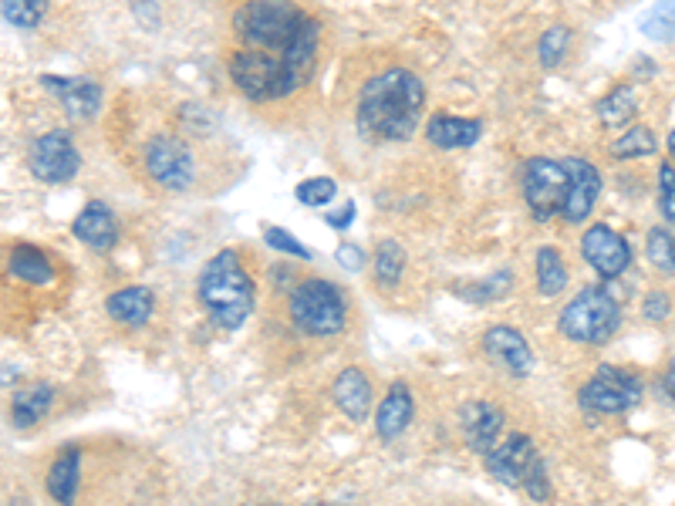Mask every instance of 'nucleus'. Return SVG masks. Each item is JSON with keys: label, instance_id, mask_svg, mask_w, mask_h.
Here are the masks:
<instances>
[{"label": "nucleus", "instance_id": "f257e3e1", "mask_svg": "<svg viewBox=\"0 0 675 506\" xmlns=\"http://www.w3.org/2000/svg\"><path fill=\"white\" fill-rule=\"evenodd\" d=\"M422 102H426L422 81L405 68H389L362 89V99H359L362 129L385 142L409 139L419 129Z\"/></svg>", "mask_w": 675, "mask_h": 506}, {"label": "nucleus", "instance_id": "f03ea898", "mask_svg": "<svg viewBox=\"0 0 675 506\" xmlns=\"http://www.w3.org/2000/svg\"><path fill=\"white\" fill-rule=\"evenodd\" d=\"M200 307L223 331H236L253 311V281L243 271L236 250H220L197 281Z\"/></svg>", "mask_w": 675, "mask_h": 506}, {"label": "nucleus", "instance_id": "7ed1b4c3", "mask_svg": "<svg viewBox=\"0 0 675 506\" xmlns=\"http://www.w3.org/2000/svg\"><path fill=\"white\" fill-rule=\"evenodd\" d=\"M288 311H291L294 327L308 337H334L345 331V321H349L345 294L321 277L301 281L291 291Z\"/></svg>", "mask_w": 675, "mask_h": 506}, {"label": "nucleus", "instance_id": "20e7f679", "mask_svg": "<svg viewBox=\"0 0 675 506\" xmlns=\"http://www.w3.org/2000/svg\"><path fill=\"white\" fill-rule=\"evenodd\" d=\"M622 311L605 287H584L561 311V334L577 345H605L618 331Z\"/></svg>", "mask_w": 675, "mask_h": 506}, {"label": "nucleus", "instance_id": "39448f33", "mask_svg": "<svg viewBox=\"0 0 675 506\" xmlns=\"http://www.w3.org/2000/svg\"><path fill=\"white\" fill-rule=\"evenodd\" d=\"M304 14L291 0H250L236 11V34L258 51H284L298 34Z\"/></svg>", "mask_w": 675, "mask_h": 506}, {"label": "nucleus", "instance_id": "423d86ee", "mask_svg": "<svg viewBox=\"0 0 675 506\" xmlns=\"http://www.w3.org/2000/svg\"><path fill=\"white\" fill-rule=\"evenodd\" d=\"M230 78H233V84L250 102L284 99V95H291L298 84H301L298 74L284 61H278V58H271V54H264L258 48L236 51L230 58Z\"/></svg>", "mask_w": 675, "mask_h": 506}, {"label": "nucleus", "instance_id": "0eeeda50", "mask_svg": "<svg viewBox=\"0 0 675 506\" xmlns=\"http://www.w3.org/2000/svg\"><path fill=\"white\" fill-rule=\"evenodd\" d=\"M642 402V382L622 368H598L595 378L577 392V405L591 415H618Z\"/></svg>", "mask_w": 675, "mask_h": 506}, {"label": "nucleus", "instance_id": "6e6552de", "mask_svg": "<svg viewBox=\"0 0 675 506\" xmlns=\"http://www.w3.org/2000/svg\"><path fill=\"white\" fill-rule=\"evenodd\" d=\"M567 169L564 162L554 159H531L524 165V200L531 206V213L537 220H547L554 213H561L564 200H567Z\"/></svg>", "mask_w": 675, "mask_h": 506}, {"label": "nucleus", "instance_id": "1a4fd4ad", "mask_svg": "<svg viewBox=\"0 0 675 506\" xmlns=\"http://www.w3.org/2000/svg\"><path fill=\"white\" fill-rule=\"evenodd\" d=\"M145 173L162 190H187L193 183V155L180 139H152L145 145Z\"/></svg>", "mask_w": 675, "mask_h": 506}, {"label": "nucleus", "instance_id": "9d476101", "mask_svg": "<svg viewBox=\"0 0 675 506\" xmlns=\"http://www.w3.org/2000/svg\"><path fill=\"white\" fill-rule=\"evenodd\" d=\"M28 165H31V173H34L41 183H68V180H74L81 159H78V149H74V142H71V135L54 129V132H44V135L31 145Z\"/></svg>", "mask_w": 675, "mask_h": 506}, {"label": "nucleus", "instance_id": "9b49d317", "mask_svg": "<svg viewBox=\"0 0 675 506\" xmlns=\"http://www.w3.org/2000/svg\"><path fill=\"white\" fill-rule=\"evenodd\" d=\"M581 253H584V261L595 267L605 281H615L628 271L632 264V250L625 243L622 233H615L612 226L605 223H595V226H587L584 236H581Z\"/></svg>", "mask_w": 675, "mask_h": 506}, {"label": "nucleus", "instance_id": "f8f14e48", "mask_svg": "<svg viewBox=\"0 0 675 506\" xmlns=\"http://www.w3.org/2000/svg\"><path fill=\"white\" fill-rule=\"evenodd\" d=\"M544 459L537 456L534 443L527 436H506L490 456H486V469L506 483V486H524L531 479V473L541 466Z\"/></svg>", "mask_w": 675, "mask_h": 506}, {"label": "nucleus", "instance_id": "ddd939ff", "mask_svg": "<svg viewBox=\"0 0 675 506\" xmlns=\"http://www.w3.org/2000/svg\"><path fill=\"white\" fill-rule=\"evenodd\" d=\"M564 169H567L571 186H567V200L561 206V216L567 223H584L591 216V210H595V203H598L602 176L587 159H564Z\"/></svg>", "mask_w": 675, "mask_h": 506}, {"label": "nucleus", "instance_id": "4468645a", "mask_svg": "<svg viewBox=\"0 0 675 506\" xmlns=\"http://www.w3.org/2000/svg\"><path fill=\"white\" fill-rule=\"evenodd\" d=\"M460 426L463 436L470 443L473 453L490 456L500 446V433H503V412L490 402H466L460 408Z\"/></svg>", "mask_w": 675, "mask_h": 506}, {"label": "nucleus", "instance_id": "2eb2a0df", "mask_svg": "<svg viewBox=\"0 0 675 506\" xmlns=\"http://www.w3.org/2000/svg\"><path fill=\"white\" fill-rule=\"evenodd\" d=\"M483 348L490 358H496L500 365H506L514 375H527L534 365V352L527 345V337L511 327V324H496L483 334Z\"/></svg>", "mask_w": 675, "mask_h": 506}, {"label": "nucleus", "instance_id": "dca6fc26", "mask_svg": "<svg viewBox=\"0 0 675 506\" xmlns=\"http://www.w3.org/2000/svg\"><path fill=\"white\" fill-rule=\"evenodd\" d=\"M44 89H54L58 102L71 119H92L102 105V89L89 78H44Z\"/></svg>", "mask_w": 675, "mask_h": 506}, {"label": "nucleus", "instance_id": "f3484780", "mask_svg": "<svg viewBox=\"0 0 675 506\" xmlns=\"http://www.w3.org/2000/svg\"><path fill=\"white\" fill-rule=\"evenodd\" d=\"M71 233H74L84 246H92V250H99V253L112 250L115 240H119V226H115L112 210H109L105 203H95V200L74 216Z\"/></svg>", "mask_w": 675, "mask_h": 506}, {"label": "nucleus", "instance_id": "a211bd4d", "mask_svg": "<svg viewBox=\"0 0 675 506\" xmlns=\"http://www.w3.org/2000/svg\"><path fill=\"white\" fill-rule=\"evenodd\" d=\"M409 422H412V392L405 382H395L375 412V429L385 443H392L409 429Z\"/></svg>", "mask_w": 675, "mask_h": 506}, {"label": "nucleus", "instance_id": "6ab92c4d", "mask_svg": "<svg viewBox=\"0 0 675 506\" xmlns=\"http://www.w3.org/2000/svg\"><path fill=\"white\" fill-rule=\"evenodd\" d=\"M331 395H334L338 408H342L352 422H362L372 408V382L359 368H345L342 375H338Z\"/></svg>", "mask_w": 675, "mask_h": 506}, {"label": "nucleus", "instance_id": "aec40b11", "mask_svg": "<svg viewBox=\"0 0 675 506\" xmlns=\"http://www.w3.org/2000/svg\"><path fill=\"white\" fill-rule=\"evenodd\" d=\"M105 311L115 324H125V327H142L152 311H155V297L149 287H122L115 294H109L105 301Z\"/></svg>", "mask_w": 675, "mask_h": 506}, {"label": "nucleus", "instance_id": "412c9836", "mask_svg": "<svg viewBox=\"0 0 675 506\" xmlns=\"http://www.w3.org/2000/svg\"><path fill=\"white\" fill-rule=\"evenodd\" d=\"M426 139L440 149H466L480 139V122L476 119H460V115H433L426 125Z\"/></svg>", "mask_w": 675, "mask_h": 506}, {"label": "nucleus", "instance_id": "4be33fe9", "mask_svg": "<svg viewBox=\"0 0 675 506\" xmlns=\"http://www.w3.org/2000/svg\"><path fill=\"white\" fill-rule=\"evenodd\" d=\"M54 402V388L51 385H28V388H18L14 398H11V426L14 429H28L34 422H41L48 415Z\"/></svg>", "mask_w": 675, "mask_h": 506}, {"label": "nucleus", "instance_id": "5701e85b", "mask_svg": "<svg viewBox=\"0 0 675 506\" xmlns=\"http://www.w3.org/2000/svg\"><path fill=\"white\" fill-rule=\"evenodd\" d=\"M78 476H81V456H78V449L61 453V456L51 463L48 479H44L48 496H51L58 506H71L74 496H78Z\"/></svg>", "mask_w": 675, "mask_h": 506}, {"label": "nucleus", "instance_id": "b1692460", "mask_svg": "<svg viewBox=\"0 0 675 506\" xmlns=\"http://www.w3.org/2000/svg\"><path fill=\"white\" fill-rule=\"evenodd\" d=\"M8 271H11V277L24 281V284H31V287H44V284L54 281V267H51V261H48V253L38 250V246H28V243H21V246L11 250Z\"/></svg>", "mask_w": 675, "mask_h": 506}, {"label": "nucleus", "instance_id": "393cba45", "mask_svg": "<svg viewBox=\"0 0 675 506\" xmlns=\"http://www.w3.org/2000/svg\"><path fill=\"white\" fill-rule=\"evenodd\" d=\"M314 51H318V21L304 18L298 34L291 38V44L284 48V64L298 74V81H304L311 74V64H314Z\"/></svg>", "mask_w": 675, "mask_h": 506}, {"label": "nucleus", "instance_id": "a878e982", "mask_svg": "<svg viewBox=\"0 0 675 506\" xmlns=\"http://www.w3.org/2000/svg\"><path fill=\"white\" fill-rule=\"evenodd\" d=\"M567 287V267L557 246H541L537 250V291L544 297H557Z\"/></svg>", "mask_w": 675, "mask_h": 506}, {"label": "nucleus", "instance_id": "bb28decb", "mask_svg": "<svg viewBox=\"0 0 675 506\" xmlns=\"http://www.w3.org/2000/svg\"><path fill=\"white\" fill-rule=\"evenodd\" d=\"M635 112H638V95H635L632 84H618V89H612V92L598 102V119H602V125H608V129L632 122Z\"/></svg>", "mask_w": 675, "mask_h": 506}, {"label": "nucleus", "instance_id": "cd10ccee", "mask_svg": "<svg viewBox=\"0 0 675 506\" xmlns=\"http://www.w3.org/2000/svg\"><path fill=\"white\" fill-rule=\"evenodd\" d=\"M402 271H405V250L395 240H382L375 250V281L382 287H392L399 284Z\"/></svg>", "mask_w": 675, "mask_h": 506}, {"label": "nucleus", "instance_id": "c85d7f7f", "mask_svg": "<svg viewBox=\"0 0 675 506\" xmlns=\"http://www.w3.org/2000/svg\"><path fill=\"white\" fill-rule=\"evenodd\" d=\"M655 149H658V139H655L645 125H635V129H628L622 139H615L612 155H615V159H645V155H652Z\"/></svg>", "mask_w": 675, "mask_h": 506}, {"label": "nucleus", "instance_id": "c756f323", "mask_svg": "<svg viewBox=\"0 0 675 506\" xmlns=\"http://www.w3.org/2000/svg\"><path fill=\"white\" fill-rule=\"evenodd\" d=\"M645 253H648V261H652L662 274H672V271H675V240H672V233H668L665 226L648 230Z\"/></svg>", "mask_w": 675, "mask_h": 506}, {"label": "nucleus", "instance_id": "7c9ffc66", "mask_svg": "<svg viewBox=\"0 0 675 506\" xmlns=\"http://www.w3.org/2000/svg\"><path fill=\"white\" fill-rule=\"evenodd\" d=\"M642 31L655 41H672L675 38V0H662L648 11V18L642 21Z\"/></svg>", "mask_w": 675, "mask_h": 506}, {"label": "nucleus", "instance_id": "2f4dec72", "mask_svg": "<svg viewBox=\"0 0 675 506\" xmlns=\"http://www.w3.org/2000/svg\"><path fill=\"white\" fill-rule=\"evenodd\" d=\"M48 11V0H4V18L14 28H34Z\"/></svg>", "mask_w": 675, "mask_h": 506}, {"label": "nucleus", "instance_id": "473e14b6", "mask_svg": "<svg viewBox=\"0 0 675 506\" xmlns=\"http://www.w3.org/2000/svg\"><path fill=\"white\" fill-rule=\"evenodd\" d=\"M506 291H511V274H500V277H486L473 287H460V297L473 301V304H490V301L503 297Z\"/></svg>", "mask_w": 675, "mask_h": 506}, {"label": "nucleus", "instance_id": "72a5a7b5", "mask_svg": "<svg viewBox=\"0 0 675 506\" xmlns=\"http://www.w3.org/2000/svg\"><path fill=\"white\" fill-rule=\"evenodd\" d=\"M294 196H298L304 206H324V203H331V200L338 196V186H334V180H328V176H314V180H304V183L294 190Z\"/></svg>", "mask_w": 675, "mask_h": 506}, {"label": "nucleus", "instance_id": "f704fd0d", "mask_svg": "<svg viewBox=\"0 0 675 506\" xmlns=\"http://www.w3.org/2000/svg\"><path fill=\"white\" fill-rule=\"evenodd\" d=\"M658 210L668 223H675V165L662 162L658 169Z\"/></svg>", "mask_w": 675, "mask_h": 506}, {"label": "nucleus", "instance_id": "c9c22d12", "mask_svg": "<svg viewBox=\"0 0 675 506\" xmlns=\"http://www.w3.org/2000/svg\"><path fill=\"white\" fill-rule=\"evenodd\" d=\"M567 44H571V34H567V28H551V31H547L544 38H541V61H544L547 68L561 64V58H564Z\"/></svg>", "mask_w": 675, "mask_h": 506}, {"label": "nucleus", "instance_id": "e433bc0d", "mask_svg": "<svg viewBox=\"0 0 675 506\" xmlns=\"http://www.w3.org/2000/svg\"><path fill=\"white\" fill-rule=\"evenodd\" d=\"M264 240H268V246H274L278 253H291V257H301V261L314 257V253H311L301 240H294L291 233H284V230H278V226H268V230H264Z\"/></svg>", "mask_w": 675, "mask_h": 506}, {"label": "nucleus", "instance_id": "4c0bfd02", "mask_svg": "<svg viewBox=\"0 0 675 506\" xmlns=\"http://www.w3.org/2000/svg\"><path fill=\"white\" fill-rule=\"evenodd\" d=\"M338 264H342L345 271H362L365 267V253L355 243H342V246H338Z\"/></svg>", "mask_w": 675, "mask_h": 506}, {"label": "nucleus", "instance_id": "58836bf2", "mask_svg": "<svg viewBox=\"0 0 675 506\" xmlns=\"http://www.w3.org/2000/svg\"><path fill=\"white\" fill-rule=\"evenodd\" d=\"M642 307H645V317H648V321H665V317H668V311H672V307H668V297H665L662 291L648 294Z\"/></svg>", "mask_w": 675, "mask_h": 506}, {"label": "nucleus", "instance_id": "ea45409f", "mask_svg": "<svg viewBox=\"0 0 675 506\" xmlns=\"http://www.w3.org/2000/svg\"><path fill=\"white\" fill-rule=\"evenodd\" d=\"M352 220H355V203H352V200L345 203V210H342V213H334V216H328V223H331L334 230H345V226H349Z\"/></svg>", "mask_w": 675, "mask_h": 506}, {"label": "nucleus", "instance_id": "a19ab883", "mask_svg": "<svg viewBox=\"0 0 675 506\" xmlns=\"http://www.w3.org/2000/svg\"><path fill=\"white\" fill-rule=\"evenodd\" d=\"M665 392H668V398L675 402V358H672V365H668V372H665Z\"/></svg>", "mask_w": 675, "mask_h": 506}, {"label": "nucleus", "instance_id": "79ce46f5", "mask_svg": "<svg viewBox=\"0 0 675 506\" xmlns=\"http://www.w3.org/2000/svg\"><path fill=\"white\" fill-rule=\"evenodd\" d=\"M668 152H672V155H675V129H672V132H668Z\"/></svg>", "mask_w": 675, "mask_h": 506}]
</instances>
